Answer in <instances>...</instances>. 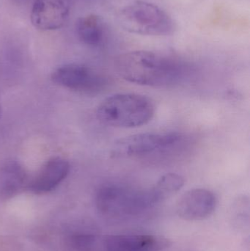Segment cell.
<instances>
[{
  "mask_svg": "<svg viewBox=\"0 0 250 251\" xmlns=\"http://www.w3.org/2000/svg\"><path fill=\"white\" fill-rule=\"evenodd\" d=\"M114 67L117 75L125 80L156 88L175 85L186 74V67L179 60L145 50L120 54Z\"/></svg>",
  "mask_w": 250,
  "mask_h": 251,
  "instance_id": "6da1fadb",
  "label": "cell"
},
{
  "mask_svg": "<svg viewBox=\"0 0 250 251\" xmlns=\"http://www.w3.org/2000/svg\"><path fill=\"white\" fill-rule=\"evenodd\" d=\"M155 115L154 102L145 96L117 94L105 99L96 110L97 119L115 128H136L149 123Z\"/></svg>",
  "mask_w": 250,
  "mask_h": 251,
  "instance_id": "7a4b0ae2",
  "label": "cell"
},
{
  "mask_svg": "<svg viewBox=\"0 0 250 251\" xmlns=\"http://www.w3.org/2000/svg\"><path fill=\"white\" fill-rule=\"evenodd\" d=\"M98 212L112 219L136 216L156 206L149 189L139 190L123 184H103L95 194Z\"/></svg>",
  "mask_w": 250,
  "mask_h": 251,
  "instance_id": "3957f363",
  "label": "cell"
},
{
  "mask_svg": "<svg viewBox=\"0 0 250 251\" xmlns=\"http://www.w3.org/2000/svg\"><path fill=\"white\" fill-rule=\"evenodd\" d=\"M118 22L123 29L140 35L164 36L174 32L172 18L159 6L148 1H133L119 12Z\"/></svg>",
  "mask_w": 250,
  "mask_h": 251,
  "instance_id": "277c9868",
  "label": "cell"
},
{
  "mask_svg": "<svg viewBox=\"0 0 250 251\" xmlns=\"http://www.w3.org/2000/svg\"><path fill=\"white\" fill-rule=\"evenodd\" d=\"M178 133H141L132 134L117 140L112 147L110 154L114 159L139 157L176 144L181 140Z\"/></svg>",
  "mask_w": 250,
  "mask_h": 251,
  "instance_id": "5b68a950",
  "label": "cell"
},
{
  "mask_svg": "<svg viewBox=\"0 0 250 251\" xmlns=\"http://www.w3.org/2000/svg\"><path fill=\"white\" fill-rule=\"evenodd\" d=\"M51 79L67 89L85 94H96L105 89L107 80L91 68L82 64L64 65L56 69Z\"/></svg>",
  "mask_w": 250,
  "mask_h": 251,
  "instance_id": "8992f818",
  "label": "cell"
},
{
  "mask_svg": "<svg viewBox=\"0 0 250 251\" xmlns=\"http://www.w3.org/2000/svg\"><path fill=\"white\" fill-rule=\"evenodd\" d=\"M170 245L166 237L152 234L98 235L95 251H161Z\"/></svg>",
  "mask_w": 250,
  "mask_h": 251,
  "instance_id": "52a82bcc",
  "label": "cell"
},
{
  "mask_svg": "<svg viewBox=\"0 0 250 251\" xmlns=\"http://www.w3.org/2000/svg\"><path fill=\"white\" fill-rule=\"evenodd\" d=\"M72 0H35L30 19L32 25L42 31L60 29L70 14Z\"/></svg>",
  "mask_w": 250,
  "mask_h": 251,
  "instance_id": "ba28073f",
  "label": "cell"
},
{
  "mask_svg": "<svg viewBox=\"0 0 250 251\" xmlns=\"http://www.w3.org/2000/svg\"><path fill=\"white\" fill-rule=\"evenodd\" d=\"M217 198L206 189H192L186 192L178 201L176 213L186 221H202L214 212Z\"/></svg>",
  "mask_w": 250,
  "mask_h": 251,
  "instance_id": "9c48e42d",
  "label": "cell"
},
{
  "mask_svg": "<svg viewBox=\"0 0 250 251\" xmlns=\"http://www.w3.org/2000/svg\"><path fill=\"white\" fill-rule=\"evenodd\" d=\"M70 168L66 159L52 158L43 165L36 175L29 178L26 190L37 195L50 193L66 179Z\"/></svg>",
  "mask_w": 250,
  "mask_h": 251,
  "instance_id": "30bf717a",
  "label": "cell"
},
{
  "mask_svg": "<svg viewBox=\"0 0 250 251\" xmlns=\"http://www.w3.org/2000/svg\"><path fill=\"white\" fill-rule=\"evenodd\" d=\"M29 178L24 168L16 161H7L0 166V197H13L27 188Z\"/></svg>",
  "mask_w": 250,
  "mask_h": 251,
  "instance_id": "8fae6325",
  "label": "cell"
},
{
  "mask_svg": "<svg viewBox=\"0 0 250 251\" xmlns=\"http://www.w3.org/2000/svg\"><path fill=\"white\" fill-rule=\"evenodd\" d=\"M76 32L84 44L90 47H99L105 39V25L98 15H88L78 21Z\"/></svg>",
  "mask_w": 250,
  "mask_h": 251,
  "instance_id": "7c38bea8",
  "label": "cell"
},
{
  "mask_svg": "<svg viewBox=\"0 0 250 251\" xmlns=\"http://www.w3.org/2000/svg\"><path fill=\"white\" fill-rule=\"evenodd\" d=\"M184 182V178L179 174L169 173L163 175L153 187L149 188L155 204H159L176 194L183 187Z\"/></svg>",
  "mask_w": 250,
  "mask_h": 251,
  "instance_id": "4fadbf2b",
  "label": "cell"
},
{
  "mask_svg": "<svg viewBox=\"0 0 250 251\" xmlns=\"http://www.w3.org/2000/svg\"><path fill=\"white\" fill-rule=\"evenodd\" d=\"M1 116H2V107H1V97H0V119H1Z\"/></svg>",
  "mask_w": 250,
  "mask_h": 251,
  "instance_id": "5bb4252c",
  "label": "cell"
}]
</instances>
